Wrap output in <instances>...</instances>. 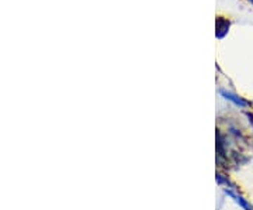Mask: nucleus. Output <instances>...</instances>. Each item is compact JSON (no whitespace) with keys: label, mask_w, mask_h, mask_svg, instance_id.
I'll list each match as a JSON object with an SVG mask.
<instances>
[{"label":"nucleus","mask_w":253,"mask_h":210,"mask_svg":"<svg viewBox=\"0 0 253 210\" xmlns=\"http://www.w3.org/2000/svg\"><path fill=\"white\" fill-rule=\"evenodd\" d=\"M248 117H249V121H251V124H252V127H253V114H248Z\"/></svg>","instance_id":"obj_4"},{"label":"nucleus","mask_w":253,"mask_h":210,"mask_svg":"<svg viewBox=\"0 0 253 210\" xmlns=\"http://www.w3.org/2000/svg\"><path fill=\"white\" fill-rule=\"evenodd\" d=\"M221 95L225 98V99H228V101H231L232 103H235L236 106H241V107H248L251 103L249 102L244 101L242 98H239V96H236V95H234V93H229V92H225V91H221Z\"/></svg>","instance_id":"obj_2"},{"label":"nucleus","mask_w":253,"mask_h":210,"mask_svg":"<svg viewBox=\"0 0 253 210\" xmlns=\"http://www.w3.org/2000/svg\"><path fill=\"white\" fill-rule=\"evenodd\" d=\"M225 192H226V195H229V196H231V198H232V199H234V201H235L236 203H238V205H239V206H241V208H242L244 210H253L252 205L246 201L242 195H239L238 192H235V189H234V188H229V189H228V188H225Z\"/></svg>","instance_id":"obj_1"},{"label":"nucleus","mask_w":253,"mask_h":210,"mask_svg":"<svg viewBox=\"0 0 253 210\" xmlns=\"http://www.w3.org/2000/svg\"><path fill=\"white\" fill-rule=\"evenodd\" d=\"M251 1H252V3H253V0H251Z\"/></svg>","instance_id":"obj_5"},{"label":"nucleus","mask_w":253,"mask_h":210,"mask_svg":"<svg viewBox=\"0 0 253 210\" xmlns=\"http://www.w3.org/2000/svg\"><path fill=\"white\" fill-rule=\"evenodd\" d=\"M229 30V20L219 17L217 18V37L222 38Z\"/></svg>","instance_id":"obj_3"}]
</instances>
